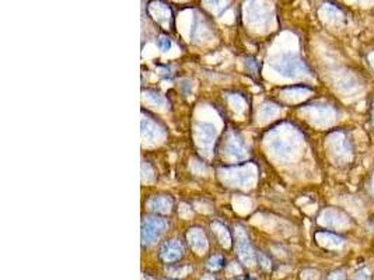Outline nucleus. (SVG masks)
<instances>
[{"label":"nucleus","mask_w":374,"mask_h":280,"mask_svg":"<svg viewBox=\"0 0 374 280\" xmlns=\"http://www.w3.org/2000/svg\"><path fill=\"white\" fill-rule=\"evenodd\" d=\"M270 66L278 72L279 75L285 76V77H296L309 72V67L306 65V62H303L300 58L294 55H283L275 62H272Z\"/></svg>","instance_id":"1"},{"label":"nucleus","mask_w":374,"mask_h":280,"mask_svg":"<svg viewBox=\"0 0 374 280\" xmlns=\"http://www.w3.org/2000/svg\"><path fill=\"white\" fill-rule=\"evenodd\" d=\"M167 227L166 220H163L160 217H150L146 219L143 221L142 226V241L145 245H150L153 244L157 238H160V236L164 233Z\"/></svg>","instance_id":"2"},{"label":"nucleus","mask_w":374,"mask_h":280,"mask_svg":"<svg viewBox=\"0 0 374 280\" xmlns=\"http://www.w3.org/2000/svg\"><path fill=\"white\" fill-rule=\"evenodd\" d=\"M216 135H217L216 128L210 123H198L195 126V138H196L198 144L202 147L210 149L214 139H216Z\"/></svg>","instance_id":"3"},{"label":"nucleus","mask_w":374,"mask_h":280,"mask_svg":"<svg viewBox=\"0 0 374 280\" xmlns=\"http://www.w3.org/2000/svg\"><path fill=\"white\" fill-rule=\"evenodd\" d=\"M182 252H184V249H182L181 244L178 241L172 240V241H168L163 245L160 255L166 262H172V260H177L180 258Z\"/></svg>","instance_id":"4"},{"label":"nucleus","mask_w":374,"mask_h":280,"mask_svg":"<svg viewBox=\"0 0 374 280\" xmlns=\"http://www.w3.org/2000/svg\"><path fill=\"white\" fill-rule=\"evenodd\" d=\"M237 249H238V255L240 258L243 259L246 263L251 265L254 262V252H252V248L248 242V238L240 233L238 234V238H237Z\"/></svg>","instance_id":"5"},{"label":"nucleus","mask_w":374,"mask_h":280,"mask_svg":"<svg viewBox=\"0 0 374 280\" xmlns=\"http://www.w3.org/2000/svg\"><path fill=\"white\" fill-rule=\"evenodd\" d=\"M161 129L150 119H142V138L147 141H157L161 138Z\"/></svg>","instance_id":"6"},{"label":"nucleus","mask_w":374,"mask_h":280,"mask_svg":"<svg viewBox=\"0 0 374 280\" xmlns=\"http://www.w3.org/2000/svg\"><path fill=\"white\" fill-rule=\"evenodd\" d=\"M227 174L233 175L231 182L237 183L238 186H246L254 178V171H249L248 168H233V170H229Z\"/></svg>","instance_id":"7"},{"label":"nucleus","mask_w":374,"mask_h":280,"mask_svg":"<svg viewBox=\"0 0 374 280\" xmlns=\"http://www.w3.org/2000/svg\"><path fill=\"white\" fill-rule=\"evenodd\" d=\"M172 202L168 196H154L149 200V207L157 213H168L171 210Z\"/></svg>","instance_id":"8"},{"label":"nucleus","mask_w":374,"mask_h":280,"mask_svg":"<svg viewBox=\"0 0 374 280\" xmlns=\"http://www.w3.org/2000/svg\"><path fill=\"white\" fill-rule=\"evenodd\" d=\"M226 147H227V154L231 156L235 160H243V159H246V147H244V144L237 139V138H231V139L229 140Z\"/></svg>","instance_id":"9"},{"label":"nucleus","mask_w":374,"mask_h":280,"mask_svg":"<svg viewBox=\"0 0 374 280\" xmlns=\"http://www.w3.org/2000/svg\"><path fill=\"white\" fill-rule=\"evenodd\" d=\"M188 240H189V244L192 245L193 249L202 252L208 248V241H206V237L202 233V230L199 228H192L189 233H188Z\"/></svg>","instance_id":"10"},{"label":"nucleus","mask_w":374,"mask_h":280,"mask_svg":"<svg viewBox=\"0 0 374 280\" xmlns=\"http://www.w3.org/2000/svg\"><path fill=\"white\" fill-rule=\"evenodd\" d=\"M272 147H273V150L278 153L279 156H282V157H288L289 154L291 153L293 150V143L291 141H288V140L285 139H275L272 141Z\"/></svg>","instance_id":"11"},{"label":"nucleus","mask_w":374,"mask_h":280,"mask_svg":"<svg viewBox=\"0 0 374 280\" xmlns=\"http://www.w3.org/2000/svg\"><path fill=\"white\" fill-rule=\"evenodd\" d=\"M214 231L217 233V236L220 238V241H222V244H225L226 247H229L230 245V234H229V231L226 230V227H223L222 224H213Z\"/></svg>","instance_id":"12"},{"label":"nucleus","mask_w":374,"mask_h":280,"mask_svg":"<svg viewBox=\"0 0 374 280\" xmlns=\"http://www.w3.org/2000/svg\"><path fill=\"white\" fill-rule=\"evenodd\" d=\"M146 96H147V100H149L153 105L163 107V105L166 104V98L163 97L161 94H159V93H154V91H147V93H146Z\"/></svg>","instance_id":"13"},{"label":"nucleus","mask_w":374,"mask_h":280,"mask_svg":"<svg viewBox=\"0 0 374 280\" xmlns=\"http://www.w3.org/2000/svg\"><path fill=\"white\" fill-rule=\"evenodd\" d=\"M279 109L276 105H273V104H265L264 107L261 108V117H262V118H270V117L276 115Z\"/></svg>","instance_id":"14"},{"label":"nucleus","mask_w":374,"mask_h":280,"mask_svg":"<svg viewBox=\"0 0 374 280\" xmlns=\"http://www.w3.org/2000/svg\"><path fill=\"white\" fill-rule=\"evenodd\" d=\"M159 46H160L161 51L167 52V51H170V48H171V41H170L167 37H163L160 41H159Z\"/></svg>","instance_id":"15"},{"label":"nucleus","mask_w":374,"mask_h":280,"mask_svg":"<svg viewBox=\"0 0 374 280\" xmlns=\"http://www.w3.org/2000/svg\"><path fill=\"white\" fill-rule=\"evenodd\" d=\"M222 258L220 257H213V258L209 259V268L210 269H219V268H222Z\"/></svg>","instance_id":"16"},{"label":"nucleus","mask_w":374,"mask_h":280,"mask_svg":"<svg viewBox=\"0 0 374 280\" xmlns=\"http://www.w3.org/2000/svg\"><path fill=\"white\" fill-rule=\"evenodd\" d=\"M143 280H151V279H150V278H147V276H146V278L143 276Z\"/></svg>","instance_id":"17"}]
</instances>
